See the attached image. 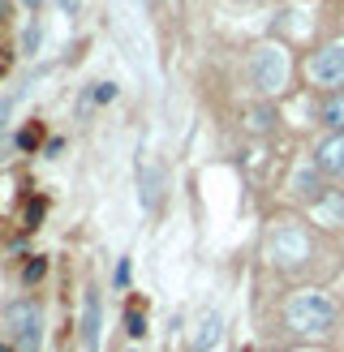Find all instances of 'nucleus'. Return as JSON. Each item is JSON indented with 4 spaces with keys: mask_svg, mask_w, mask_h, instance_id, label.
<instances>
[{
    "mask_svg": "<svg viewBox=\"0 0 344 352\" xmlns=\"http://www.w3.org/2000/svg\"><path fill=\"white\" fill-rule=\"evenodd\" d=\"M0 74H5V65H0Z\"/></svg>",
    "mask_w": 344,
    "mask_h": 352,
    "instance_id": "nucleus-21",
    "label": "nucleus"
},
{
    "mask_svg": "<svg viewBox=\"0 0 344 352\" xmlns=\"http://www.w3.org/2000/svg\"><path fill=\"white\" fill-rule=\"evenodd\" d=\"M5 327H9V340L17 344V352H34L39 348V309L30 301H17L5 309Z\"/></svg>",
    "mask_w": 344,
    "mask_h": 352,
    "instance_id": "nucleus-2",
    "label": "nucleus"
},
{
    "mask_svg": "<svg viewBox=\"0 0 344 352\" xmlns=\"http://www.w3.org/2000/svg\"><path fill=\"white\" fill-rule=\"evenodd\" d=\"M91 99H95V103H112V99H116V86H112V82H99L95 91H91Z\"/></svg>",
    "mask_w": 344,
    "mask_h": 352,
    "instance_id": "nucleus-13",
    "label": "nucleus"
},
{
    "mask_svg": "<svg viewBox=\"0 0 344 352\" xmlns=\"http://www.w3.org/2000/svg\"><path fill=\"white\" fill-rule=\"evenodd\" d=\"M26 5H43V0H26Z\"/></svg>",
    "mask_w": 344,
    "mask_h": 352,
    "instance_id": "nucleus-19",
    "label": "nucleus"
},
{
    "mask_svg": "<svg viewBox=\"0 0 344 352\" xmlns=\"http://www.w3.org/2000/svg\"><path fill=\"white\" fill-rule=\"evenodd\" d=\"M17 146L30 151V146H39V125H26L22 133H17Z\"/></svg>",
    "mask_w": 344,
    "mask_h": 352,
    "instance_id": "nucleus-12",
    "label": "nucleus"
},
{
    "mask_svg": "<svg viewBox=\"0 0 344 352\" xmlns=\"http://www.w3.org/2000/svg\"><path fill=\"white\" fill-rule=\"evenodd\" d=\"M319 172H327V176H344V133L327 138V142L319 146Z\"/></svg>",
    "mask_w": 344,
    "mask_h": 352,
    "instance_id": "nucleus-6",
    "label": "nucleus"
},
{
    "mask_svg": "<svg viewBox=\"0 0 344 352\" xmlns=\"http://www.w3.org/2000/svg\"><path fill=\"white\" fill-rule=\"evenodd\" d=\"M22 275H26V279H39V275H43V262H39V258L26 262V271H22Z\"/></svg>",
    "mask_w": 344,
    "mask_h": 352,
    "instance_id": "nucleus-15",
    "label": "nucleus"
},
{
    "mask_svg": "<svg viewBox=\"0 0 344 352\" xmlns=\"http://www.w3.org/2000/svg\"><path fill=\"white\" fill-rule=\"evenodd\" d=\"M0 352H9V344H0Z\"/></svg>",
    "mask_w": 344,
    "mask_h": 352,
    "instance_id": "nucleus-20",
    "label": "nucleus"
},
{
    "mask_svg": "<svg viewBox=\"0 0 344 352\" xmlns=\"http://www.w3.org/2000/svg\"><path fill=\"white\" fill-rule=\"evenodd\" d=\"M125 331H129V336H142V331H147V318H142L138 309H129V318H125Z\"/></svg>",
    "mask_w": 344,
    "mask_h": 352,
    "instance_id": "nucleus-14",
    "label": "nucleus"
},
{
    "mask_svg": "<svg viewBox=\"0 0 344 352\" xmlns=\"http://www.w3.org/2000/svg\"><path fill=\"white\" fill-rule=\"evenodd\" d=\"M147 5H155V0H147Z\"/></svg>",
    "mask_w": 344,
    "mask_h": 352,
    "instance_id": "nucleus-22",
    "label": "nucleus"
},
{
    "mask_svg": "<svg viewBox=\"0 0 344 352\" xmlns=\"http://www.w3.org/2000/svg\"><path fill=\"white\" fill-rule=\"evenodd\" d=\"M292 189H297L301 198H310V202H323V181H319V172H297Z\"/></svg>",
    "mask_w": 344,
    "mask_h": 352,
    "instance_id": "nucleus-9",
    "label": "nucleus"
},
{
    "mask_svg": "<svg viewBox=\"0 0 344 352\" xmlns=\"http://www.w3.org/2000/svg\"><path fill=\"white\" fill-rule=\"evenodd\" d=\"M9 108H13V99H9V103H0V120H5V116H9Z\"/></svg>",
    "mask_w": 344,
    "mask_h": 352,
    "instance_id": "nucleus-18",
    "label": "nucleus"
},
{
    "mask_svg": "<svg viewBox=\"0 0 344 352\" xmlns=\"http://www.w3.org/2000/svg\"><path fill=\"white\" fill-rule=\"evenodd\" d=\"M284 318H288L292 331H301V336H310V331L323 336V331L336 327V301H332V296H323V292H297L288 301Z\"/></svg>",
    "mask_w": 344,
    "mask_h": 352,
    "instance_id": "nucleus-1",
    "label": "nucleus"
},
{
    "mask_svg": "<svg viewBox=\"0 0 344 352\" xmlns=\"http://www.w3.org/2000/svg\"><path fill=\"white\" fill-rule=\"evenodd\" d=\"M305 74L319 86H340L344 82V43H332V47L314 52V60L305 65Z\"/></svg>",
    "mask_w": 344,
    "mask_h": 352,
    "instance_id": "nucleus-4",
    "label": "nucleus"
},
{
    "mask_svg": "<svg viewBox=\"0 0 344 352\" xmlns=\"http://www.w3.org/2000/svg\"><path fill=\"white\" fill-rule=\"evenodd\" d=\"M250 74H254V86L258 91H280L284 86V52L280 47H258L254 60H250Z\"/></svg>",
    "mask_w": 344,
    "mask_h": 352,
    "instance_id": "nucleus-3",
    "label": "nucleus"
},
{
    "mask_svg": "<svg viewBox=\"0 0 344 352\" xmlns=\"http://www.w3.org/2000/svg\"><path fill=\"white\" fill-rule=\"evenodd\" d=\"M323 120H327V125H332L336 133H344V91L323 103Z\"/></svg>",
    "mask_w": 344,
    "mask_h": 352,
    "instance_id": "nucleus-11",
    "label": "nucleus"
},
{
    "mask_svg": "<svg viewBox=\"0 0 344 352\" xmlns=\"http://www.w3.org/2000/svg\"><path fill=\"white\" fill-rule=\"evenodd\" d=\"M271 254H275V262H284V267H297V262L310 258V236L301 228H280L275 241H271Z\"/></svg>",
    "mask_w": 344,
    "mask_h": 352,
    "instance_id": "nucleus-5",
    "label": "nucleus"
},
{
    "mask_svg": "<svg viewBox=\"0 0 344 352\" xmlns=\"http://www.w3.org/2000/svg\"><path fill=\"white\" fill-rule=\"evenodd\" d=\"M34 47H39V26L26 30V52H34Z\"/></svg>",
    "mask_w": 344,
    "mask_h": 352,
    "instance_id": "nucleus-16",
    "label": "nucleus"
},
{
    "mask_svg": "<svg viewBox=\"0 0 344 352\" xmlns=\"http://www.w3.org/2000/svg\"><path fill=\"white\" fill-rule=\"evenodd\" d=\"M219 340V318H215V314H206V318L198 322V340H194V352H206V348H211Z\"/></svg>",
    "mask_w": 344,
    "mask_h": 352,
    "instance_id": "nucleus-10",
    "label": "nucleus"
},
{
    "mask_svg": "<svg viewBox=\"0 0 344 352\" xmlns=\"http://www.w3.org/2000/svg\"><path fill=\"white\" fill-rule=\"evenodd\" d=\"M61 9L65 13H78V0H61Z\"/></svg>",
    "mask_w": 344,
    "mask_h": 352,
    "instance_id": "nucleus-17",
    "label": "nucleus"
},
{
    "mask_svg": "<svg viewBox=\"0 0 344 352\" xmlns=\"http://www.w3.org/2000/svg\"><path fill=\"white\" fill-rule=\"evenodd\" d=\"M160 181H164V176H160V168H155V164H147V168H142V206H147V210H155V206H160Z\"/></svg>",
    "mask_w": 344,
    "mask_h": 352,
    "instance_id": "nucleus-8",
    "label": "nucleus"
},
{
    "mask_svg": "<svg viewBox=\"0 0 344 352\" xmlns=\"http://www.w3.org/2000/svg\"><path fill=\"white\" fill-rule=\"evenodd\" d=\"M82 340H86V352L99 348V296L86 292V314H82Z\"/></svg>",
    "mask_w": 344,
    "mask_h": 352,
    "instance_id": "nucleus-7",
    "label": "nucleus"
}]
</instances>
